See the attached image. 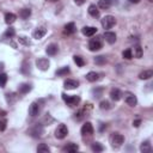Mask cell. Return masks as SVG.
I'll return each instance as SVG.
<instances>
[{
	"label": "cell",
	"instance_id": "1",
	"mask_svg": "<svg viewBox=\"0 0 153 153\" xmlns=\"http://www.w3.org/2000/svg\"><path fill=\"white\" fill-rule=\"evenodd\" d=\"M44 133V128L41 123H35L30 129H29V134L32 137H41L42 134Z\"/></svg>",
	"mask_w": 153,
	"mask_h": 153
},
{
	"label": "cell",
	"instance_id": "2",
	"mask_svg": "<svg viewBox=\"0 0 153 153\" xmlns=\"http://www.w3.org/2000/svg\"><path fill=\"white\" fill-rule=\"evenodd\" d=\"M102 47H103V43H102V38L100 37L91 38L90 42H88V49L91 51H97V50L102 49Z\"/></svg>",
	"mask_w": 153,
	"mask_h": 153
},
{
	"label": "cell",
	"instance_id": "3",
	"mask_svg": "<svg viewBox=\"0 0 153 153\" xmlns=\"http://www.w3.org/2000/svg\"><path fill=\"white\" fill-rule=\"evenodd\" d=\"M124 142V136L122 134H118V133H114L111 135V145L114 148H118L123 145Z\"/></svg>",
	"mask_w": 153,
	"mask_h": 153
},
{
	"label": "cell",
	"instance_id": "4",
	"mask_svg": "<svg viewBox=\"0 0 153 153\" xmlns=\"http://www.w3.org/2000/svg\"><path fill=\"white\" fill-rule=\"evenodd\" d=\"M62 99L69 106H75V105H78L80 103V97H78V96H68L66 93H62Z\"/></svg>",
	"mask_w": 153,
	"mask_h": 153
},
{
	"label": "cell",
	"instance_id": "5",
	"mask_svg": "<svg viewBox=\"0 0 153 153\" xmlns=\"http://www.w3.org/2000/svg\"><path fill=\"white\" fill-rule=\"evenodd\" d=\"M68 134V128L66 124H59L57 128L55 129V137L56 139H65Z\"/></svg>",
	"mask_w": 153,
	"mask_h": 153
},
{
	"label": "cell",
	"instance_id": "6",
	"mask_svg": "<svg viewBox=\"0 0 153 153\" xmlns=\"http://www.w3.org/2000/svg\"><path fill=\"white\" fill-rule=\"evenodd\" d=\"M115 24H116V19L114 16H105L102 19V26L104 29H111Z\"/></svg>",
	"mask_w": 153,
	"mask_h": 153
},
{
	"label": "cell",
	"instance_id": "7",
	"mask_svg": "<svg viewBox=\"0 0 153 153\" xmlns=\"http://www.w3.org/2000/svg\"><path fill=\"white\" fill-rule=\"evenodd\" d=\"M36 66H37L41 71H47V69H49L50 62H49V60L45 59V57H39V59L36 60Z\"/></svg>",
	"mask_w": 153,
	"mask_h": 153
},
{
	"label": "cell",
	"instance_id": "8",
	"mask_svg": "<svg viewBox=\"0 0 153 153\" xmlns=\"http://www.w3.org/2000/svg\"><path fill=\"white\" fill-rule=\"evenodd\" d=\"M39 112H41V105H39V103H37V102L31 103V105L29 108V115L32 116V117H36V116L39 115Z\"/></svg>",
	"mask_w": 153,
	"mask_h": 153
},
{
	"label": "cell",
	"instance_id": "9",
	"mask_svg": "<svg viewBox=\"0 0 153 153\" xmlns=\"http://www.w3.org/2000/svg\"><path fill=\"white\" fill-rule=\"evenodd\" d=\"M81 134L84 136H91L93 134V127H92V123L91 122H86L82 124L81 127Z\"/></svg>",
	"mask_w": 153,
	"mask_h": 153
},
{
	"label": "cell",
	"instance_id": "10",
	"mask_svg": "<svg viewBox=\"0 0 153 153\" xmlns=\"http://www.w3.org/2000/svg\"><path fill=\"white\" fill-rule=\"evenodd\" d=\"M79 86V81L74 80V79H67L63 81V87L67 90H74Z\"/></svg>",
	"mask_w": 153,
	"mask_h": 153
},
{
	"label": "cell",
	"instance_id": "11",
	"mask_svg": "<svg viewBox=\"0 0 153 153\" xmlns=\"http://www.w3.org/2000/svg\"><path fill=\"white\" fill-rule=\"evenodd\" d=\"M81 32H82L85 36L91 37V36H93V35L97 32V27H94V26H84V27L81 29Z\"/></svg>",
	"mask_w": 153,
	"mask_h": 153
},
{
	"label": "cell",
	"instance_id": "12",
	"mask_svg": "<svg viewBox=\"0 0 153 153\" xmlns=\"http://www.w3.org/2000/svg\"><path fill=\"white\" fill-rule=\"evenodd\" d=\"M104 38L109 44H114L116 42V33L111 32V31H106V32H104Z\"/></svg>",
	"mask_w": 153,
	"mask_h": 153
},
{
	"label": "cell",
	"instance_id": "13",
	"mask_svg": "<svg viewBox=\"0 0 153 153\" xmlns=\"http://www.w3.org/2000/svg\"><path fill=\"white\" fill-rule=\"evenodd\" d=\"M124 100H126V103H127L129 106H135V105L137 104V99H136V97H135L134 94H131V93H128V94L126 96Z\"/></svg>",
	"mask_w": 153,
	"mask_h": 153
},
{
	"label": "cell",
	"instance_id": "14",
	"mask_svg": "<svg viewBox=\"0 0 153 153\" xmlns=\"http://www.w3.org/2000/svg\"><path fill=\"white\" fill-rule=\"evenodd\" d=\"M121 97H122V92L118 88H111V91H110V98L112 100L117 102V100L121 99Z\"/></svg>",
	"mask_w": 153,
	"mask_h": 153
},
{
	"label": "cell",
	"instance_id": "15",
	"mask_svg": "<svg viewBox=\"0 0 153 153\" xmlns=\"http://www.w3.org/2000/svg\"><path fill=\"white\" fill-rule=\"evenodd\" d=\"M75 24L74 23H68L65 25V29H63V33L65 35H72L75 32Z\"/></svg>",
	"mask_w": 153,
	"mask_h": 153
},
{
	"label": "cell",
	"instance_id": "16",
	"mask_svg": "<svg viewBox=\"0 0 153 153\" xmlns=\"http://www.w3.org/2000/svg\"><path fill=\"white\" fill-rule=\"evenodd\" d=\"M45 33H47V29H44V27H37V29L33 31V38L39 39V38H42Z\"/></svg>",
	"mask_w": 153,
	"mask_h": 153
},
{
	"label": "cell",
	"instance_id": "17",
	"mask_svg": "<svg viewBox=\"0 0 153 153\" xmlns=\"http://www.w3.org/2000/svg\"><path fill=\"white\" fill-rule=\"evenodd\" d=\"M79 149V146L76 145V143H68L67 146H65L63 148H62V151L63 152H68V153H73V152H76Z\"/></svg>",
	"mask_w": 153,
	"mask_h": 153
},
{
	"label": "cell",
	"instance_id": "18",
	"mask_svg": "<svg viewBox=\"0 0 153 153\" xmlns=\"http://www.w3.org/2000/svg\"><path fill=\"white\" fill-rule=\"evenodd\" d=\"M45 51H47V54L48 55H50V56H53V55H55L57 51H59V47L56 45V44H54V43H51V44H49L48 47H47V49H45Z\"/></svg>",
	"mask_w": 153,
	"mask_h": 153
},
{
	"label": "cell",
	"instance_id": "19",
	"mask_svg": "<svg viewBox=\"0 0 153 153\" xmlns=\"http://www.w3.org/2000/svg\"><path fill=\"white\" fill-rule=\"evenodd\" d=\"M31 90H32V86H31L30 84H26V82H24V84L19 85V88H18L19 93H23V94H25V93H29Z\"/></svg>",
	"mask_w": 153,
	"mask_h": 153
},
{
	"label": "cell",
	"instance_id": "20",
	"mask_svg": "<svg viewBox=\"0 0 153 153\" xmlns=\"http://www.w3.org/2000/svg\"><path fill=\"white\" fill-rule=\"evenodd\" d=\"M152 76H153V71L152 69H146V71H143V72H141L139 74V78L141 80H147V79H149Z\"/></svg>",
	"mask_w": 153,
	"mask_h": 153
},
{
	"label": "cell",
	"instance_id": "21",
	"mask_svg": "<svg viewBox=\"0 0 153 153\" xmlns=\"http://www.w3.org/2000/svg\"><path fill=\"white\" fill-rule=\"evenodd\" d=\"M16 19H17V16L14 14V13H11V12H8V13H6L5 14V23L6 24H13L14 22H16Z\"/></svg>",
	"mask_w": 153,
	"mask_h": 153
},
{
	"label": "cell",
	"instance_id": "22",
	"mask_svg": "<svg viewBox=\"0 0 153 153\" xmlns=\"http://www.w3.org/2000/svg\"><path fill=\"white\" fill-rule=\"evenodd\" d=\"M140 151L143 152V153H149V152H152V146H151L149 141H143V142L141 143V146H140Z\"/></svg>",
	"mask_w": 153,
	"mask_h": 153
},
{
	"label": "cell",
	"instance_id": "23",
	"mask_svg": "<svg viewBox=\"0 0 153 153\" xmlns=\"http://www.w3.org/2000/svg\"><path fill=\"white\" fill-rule=\"evenodd\" d=\"M111 5H112V0H99V2H98V6L103 10L110 8Z\"/></svg>",
	"mask_w": 153,
	"mask_h": 153
},
{
	"label": "cell",
	"instance_id": "24",
	"mask_svg": "<svg viewBox=\"0 0 153 153\" xmlns=\"http://www.w3.org/2000/svg\"><path fill=\"white\" fill-rule=\"evenodd\" d=\"M86 79H87L88 81H91V82H94V81H97V80L99 79V74L96 73V72H88V73L86 74Z\"/></svg>",
	"mask_w": 153,
	"mask_h": 153
},
{
	"label": "cell",
	"instance_id": "25",
	"mask_svg": "<svg viewBox=\"0 0 153 153\" xmlns=\"http://www.w3.org/2000/svg\"><path fill=\"white\" fill-rule=\"evenodd\" d=\"M88 13L92 17H99V11H98V8H97L96 5H90L88 6Z\"/></svg>",
	"mask_w": 153,
	"mask_h": 153
},
{
	"label": "cell",
	"instance_id": "26",
	"mask_svg": "<svg viewBox=\"0 0 153 153\" xmlns=\"http://www.w3.org/2000/svg\"><path fill=\"white\" fill-rule=\"evenodd\" d=\"M131 51H134V56H135L136 59H140V57H142V54H143V51H142V48H141L140 45H135V47H134V49H133Z\"/></svg>",
	"mask_w": 153,
	"mask_h": 153
},
{
	"label": "cell",
	"instance_id": "27",
	"mask_svg": "<svg viewBox=\"0 0 153 153\" xmlns=\"http://www.w3.org/2000/svg\"><path fill=\"white\" fill-rule=\"evenodd\" d=\"M91 148H92V151L93 152H103L104 151V146L102 145V143H99V142H93L92 143V146H91Z\"/></svg>",
	"mask_w": 153,
	"mask_h": 153
},
{
	"label": "cell",
	"instance_id": "28",
	"mask_svg": "<svg viewBox=\"0 0 153 153\" xmlns=\"http://www.w3.org/2000/svg\"><path fill=\"white\" fill-rule=\"evenodd\" d=\"M37 152H38V153H49V152H50V148L48 147V145L41 143V145L37 147Z\"/></svg>",
	"mask_w": 153,
	"mask_h": 153
},
{
	"label": "cell",
	"instance_id": "29",
	"mask_svg": "<svg viewBox=\"0 0 153 153\" xmlns=\"http://www.w3.org/2000/svg\"><path fill=\"white\" fill-rule=\"evenodd\" d=\"M30 14H31V11H30L29 8H23V10H20V12H19V16H20L23 19H27V18L30 17Z\"/></svg>",
	"mask_w": 153,
	"mask_h": 153
},
{
	"label": "cell",
	"instance_id": "30",
	"mask_svg": "<svg viewBox=\"0 0 153 153\" xmlns=\"http://www.w3.org/2000/svg\"><path fill=\"white\" fill-rule=\"evenodd\" d=\"M68 73H69V68L68 67H62V68H60V69H57L55 72L56 75H67Z\"/></svg>",
	"mask_w": 153,
	"mask_h": 153
},
{
	"label": "cell",
	"instance_id": "31",
	"mask_svg": "<svg viewBox=\"0 0 153 153\" xmlns=\"http://www.w3.org/2000/svg\"><path fill=\"white\" fill-rule=\"evenodd\" d=\"M105 62H106V57L103 56V55L94 57V63H96V65H104Z\"/></svg>",
	"mask_w": 153,
	"mask_h": 153
},
{
	"label": "cell",
	"instance_id": "32",
	"mask_svg": "<svg viewBox=\"0 0 153 153\" xmlns=\"http://www.w3.org/2000/svg\"><path fill=\"white\" fill-rule=\"evenodd\" d=\"M7 74L5 73H0V87H5L6 82H7Z\"/></svg>",
	"mask_w": 153,
	"mask_h": 153
},
{
	"label": "cell",
	"instance_id": "33",
	"mask_svg": "<svg viewBox=\"0 0 153 153\" xmlns=\"http://www.w3.org/2000/svg\"><path fill=\"white\" fill-rule=\"evenodd\" d=\"M22 73H24V74H27V73H30V63H27L26 61H24L23 62V67H22Z\"/></svg>",
	"mask_w": 153,
	"mask_h": 153
},
{
	"label": "cell",
	"instance_id": "34",
	"mask_svg": "<svg viewBox=\"0 0 153 153\" xmlns=\"http://www.w3.org/2000/svg\"><path fill=\"white\" fill-rule=\"evenodd\" d=\"M122 56H123L126 60H130V59L133 57V51H131V49H127V50H124V51L122 53Z\"/></svg>",
	"mask_w": 153,
	"mask_h": 153
},
{
	"label": "cell",
	"instance_id": "35",
	"mask_svg": "<svg viewBox=\"0 0 153 153\" xmlns=\"http://www.w3.org/2000/svg\"><path fill=\"white\" fill-rule=\"evenodd\" d=\"M99 108H100L102 110H109V109L111 108V105H110V103H109L108 100H102L100 104H99Z\"/></svg>",
	"mask_w": 153,
	"mask_h": 153
},
{
	"label": "cell",
	"instance_id": "36",
	"mask_svg": "<svg viewBox=\"0 0 153 153\" xmlns=\"http://www.w3.org/2000/svg\"><path fill=\"white\" fill-rule=\"evenodd\" d=\"M19 43H22V44H24V45H30V44H31V41H30L26 36H20V37H19Z\"/></svg>",
	"mask_w": 153,
	"mask_h": 153
},
{
	"label": "cell",
	"instance_id": "37",
	"mask_svg": "<svg viewBox=\"0 0 153 153\" xmlns=\"http://www.w3.org/2000/svg\"><path fill=\"white\" fill-rule=\"evenodd\" d=\"M74 62L76 63V66H79V67H82L84 65H85V61L82 60V57L81 56H74Z\"/></svg>",
	"mask_w": 153,
	"mask_h": 153
},
{
	"label": "cell",
	"instance_id": "38",
	"mask_svg": "<svg viewBox=\"0 0 153 153\" xmlns=\"http://www.w3.org/2000/svg\"><path fill=\"white\" fill-rule=\"evenodd\" d=\"M92 93L94 94V97H96V98H99V97L102 96V93H103V88H102V87L93 88V90H92Z\"/></svg>",
	"mask_w": 153,
	"mask_h": 153
},
{
	"label": "cell",
	"instance_id": "39",
	"mask_svg": "<svg viewBox=\"0 0 153 153\" xmlns=\"http://www.w3.org/2000/svg\"><path fill=\"white\" fill-rule=\"evenodd\" d=\"M14 35H16V30H14L13 27H8V29L6 30V32H5V36H6V37H10V38L13 37Z\"/></svg>",
	"mask_w": 153,
	"mask_h": 153
},
{
	"label": "cell",
	"instance_id": "40",
	"mask_svg": "<svg viewBox=\"0 0 153 153\" xmlns=\"http://www.w3.org/2000/svg\"><path fill=\"white\" fill-rule=\"evenodd\" d=\"M6 124H7V121L6 120H1L0 121V131H4L6 129Z\"/></svg>",
	"mask_w": 153,
	"mask_h": 153
},
{
	"label": "cell",
	"instance_id": "41",
	"mask_svg": "<svg viewBox=\"0 0 153 153\" xmlns=\"http://www.w3.org/2000/svg\"><path fill=\"white\" fill-rule=\"evenodd\" d=\"M140 123H141V120H135V121L133 122V126H134V127H139Z\"/></svg>",
	"mask_w": 153,
	"mask_h": 153
},
{
	"label": "cell",
	"instance_id": "42",
	"mask_svg": "<svg viewBox=\"0 0 153 153\" xmlns=\"http://www.w3.org/2000/svg\"><path fill=\"white\" fill-rule=\"evenodd\" d=\"M85 1H86V0H74V2H75L76 5H79V6H81L82 4H85Z\"/></svg>",
	"mask_w": 153,
	"mask_h": 153
},
{
	"label": "cell",
	"instance_id": "43",
	"mask_svg": "<svg viewBox=\"0 0 153 153\" xmlns=\"http://www.w3.org/2000/svg\"><path fill=\"white\" fill-rule=\"evenodd\" d=\"M129 2H131V4H139L141 0H128Z\"/></svg>",
	"mask_w": 153,
	"mask_h": 153
},
{
	"label": "cell",
	"instance_id": "44",
	"mask_svg": "<svg viewBox=\"0 0 153 153\" xmlns=\"http://www.w3.org/2000/svg\"><path fill=\"white\" fill-rule=\"evenodd\" d=\"M48 1H51V2H55V1H57V0H48Z\"/></svg>",
	"mask_w": 153,
	"mask_h": 153
},
{
	"label": "cell",
	"instance_id": "45",
	"mask_svg": "<svg viewBox=\"0 0 153 153\" xmlns=\"http://www.w3.org/2000/svg\"><path fill=\"white\" fill-rule=\"evenodd\" d=\"M148 1H151V2H152V1H153V0H148Z\"/></svg>",
	"mask_w": 153,
	"mask_h": 153
}]
</instances>
